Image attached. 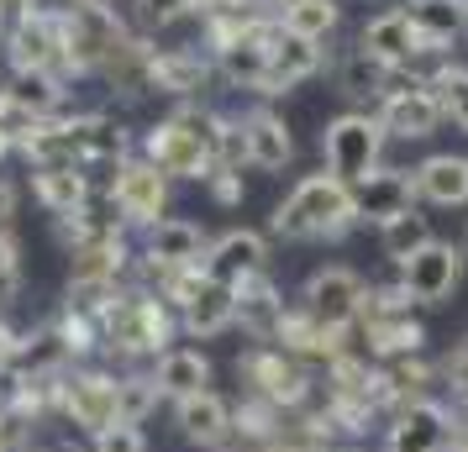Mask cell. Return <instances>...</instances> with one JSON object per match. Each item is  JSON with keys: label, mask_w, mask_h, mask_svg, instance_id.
<instances>
[{"label": "cell", "mask_w": 468, "mask_h": 452, "mask_svg": "<svg viewBox=\"0 0 468 452\" xmlns=\"http://www.w3.org/2000/svg\"><path fill=\"white\" fill-rule=\"evenodd\" d=\"M169 179L153 169L143 152H132L127 163L116 169V179H111V200H116V211H122V221H127V232H148V226H158L164 215H169Z\"/></svg>", "instance_id": "obj_12"}, {"label": "cell", "mask_w": 468, "mask_h": 452, "mask_svg": "<svg viewBox=\"0 0 468 452\" xmlns=\"http://www.w3.org/2000/svg\"><path fill=\"white\" fill-rule=\"evenodd\" d=\"M384 127L374 110H342V116H332L326 121V131H321V158H326V173H337L342 184H353L358 190L363 179L374 169H384Z\"/></svg>", "instance_id": "obj_7"}, {"label": "cell", "mask_w": 468, "mask_h": 452, "mask_svg": "<svg viewBox=\"0 0 468 452\" xmlns=\"http://www.w3.org/2000/svg\"><path fill=\"white\" fill-rule=\"evenodd\" d=\"M27 452H53V447H27Z\"/></svg>", "instance_id": "obj_50"}, {"label": "cell", "mask_w": 468, "mask_h": 452, "mask_svg": "<svg viewBox=\"0 0 468 452\" xmlns=\"http://www.w3.org/2000/svg\"><path fill=\"white\" fill-rule=\"evenodd\" d=\"M400 11L410 16V26L421 32L426 53H431L437 64L452 58V47L468 37V0H405Z\"/></svg>", "instance_id": "obj_22"}, {"label": "cell", "mask_w": 468, "mask_h": 452, "mask_svg": "<svg viewBox=\"0 0 468 452\" xmlns=\"http://www.w3.org/2000/svg\"><path fill=\"white\" fill-rule=\"evenodd\" d=\"M426 79H431L437 100H442V116L452 121V127L468 131V64H452V58H442V64L426 68Z\"/></svg>", "instance_id": "obj_35"}, {"label": "cell", "mask_w": 468, "mask_h": 452, "mask_svg": "<svg viewBox=\"0 0 468 452\" xmlns=\"http://www.w3.org/2000/svg\"><path fill=\"white\" fill-rule=\"evenodd\" d=\"M410 179H416V200L421 205H437V211L468 205V158L463 152H431V158H421L410 169Z\"/></svg>", "instance_id": "obj_24"}, {"label": "cell", "mask_w": 468, "mask_h": 452, "mask_svg": "<svg viewBox=\"0 0 468 452\" xmlns=\"http://www.w3.org/2000/svg\"><path fill=\"white\" fill-rule=\"evenodd\" d=\"M342 22V5L337 0H300L290 11H279V26L295 32V37H311V43H326Z\"/></svg>", "instance_id": "obj_34"}, {"label": "cell", "mask_w": 468, "mask_h": 452, "mask_svg": "<svg viewBox=\"0 0 468 452\" xmlns=\"http://www.w3.org/2000/svg\"><path fill=\"white\" fill-rule=\"evenodd\" d=\"M358 47L368 53V58H379V64H389V68H421L431 53H426V43H421V32L410 26V16H405L400 5H389V11H379L374 22H363V32H358ZM437 64V58H431Z\"/></svg>", "instance_id": "obj_19"}, {"label": "cell", "mask_w": 468, "mask_h": 452, "mask_svg": "<svg viewBox=\"0 0 468 452\" xmlns=\"http://www.w3.org/2000/svg\"><path fill=\"white\" fill-rule=\"evenodd\" d=\"M237 326V284H221L206 274V284L190 295V305L179 310V331L185 337H221Z\"/></svg>", "instance_id": "obj_26"}, {"label": "cell", "mask_w": 468, "mask_h": 452, "mask_svg": "<svg viewBox=\"0 0 468 452\" xmlns=\"http://www.w3.org/2000/svg\"><path fill=\"white\" fill-rule=\"evenodd\" d=\"M206 190H211L216 205H242L248 184H242V173H211V179H206Z\"/></svg>", "instance_id": "obj_42"}, {"label": "cell", "mask_w": 468, "mask_h": 452, "mask_svg": "<svg viewBox=\"0 0 468 452\" xmlns=\"http://www.w3.org/2000/svg\"><path fill=\"white\" fill-rule=\"evenodd\" d=\"M37 11H43V0H0V37H5L16 22L37 16Z\"/></svg>", "instance_id": "obj_44"}, {"label": "cell", "mask_w": 468, "mask_h": 452, "mask_svg": "<svg viewBox=\"0 0 468 452\" xmlns=\"http://www.w3.org/2000/svg\"><path fill=\"white\" fill-rule=\"evenodd\" d=\"M253 0H195V16L200 22H216V16H232V11H248Z\"/></svg>", "instance_id": "obj_45"}, {"label": "cell", "mask_w": 468, "mask_h": 452, "mask_svg": "<svg viewBox=\"0 0 468 452\" xmlns=\"http://www.w3.org/2000/svg\"><path fill=\"white\" fill-rule=\"evenodd\" d=\"M242 169H253V163H248L242 116H227V110H221V127H216V169L211 173H242Z\"/></svg>", "instance_id": "obj_36"}, {"label": "cell", "mask_w": 468, "mask_h": 452, "mask_svg": "<svg viewBox=\"0 0 468 452\" xmlns=\"http://www.w3.org/2000/svg\"><path fill=\"white\" fill-rule=\"evenodd\" d=\"M332 452H368V447H332Z\"/></svg>", "instance_id": "obj_49"}, {"label": "cell", "mask_w": 468, "mask_h": 452, "mask_svg": "<svg viewBox=\"0 0 468 452\" xmlns=\"http://www.w3.org/2000/svg\"><path fill=\"white\" fill-rule=\"evenodd\" d=\"M274 26L279 16H269V11H253L248 22L237 26L227 43L211 53L216 64V79L232 89H263V74H269V43H274Z\"/></svg>", "instance_id": "obj_11"}, {"label": "cell", "mask_w": 468, "mask_h": 452, "mask_svg": "<svg viewBox=\"0 0 468 452\" xmlns=\"http://www.w3.org/2000/svg\"><path fill=\"white\" fill-rule=\"evenodd\" d=\"M452 452H468V410H458V405H452Z\"/></svg>", "instance_id": "obj_46"}, {"label": "cell", "mask_w": 468, "mask_h": 452, "mask_svg": "<svg viewBox=\"0 0 468 452\" xmlns=\"http://www.w3.org/2000/svg\"><path fill=\"white\" fill-rule=\"evenodd\" d=\"M400 74H405V68L379 64V58H368L363 47H347V53L337 58V89L347 95V100H358V110H374V106H379Z\"/></svg>", "instance_id": "obj_29"}, {"label": "cell", "mask_w": 468, "mask_h": 452, "mask_svg": "<svg viewBox=\"0 0 468 452\" xmlns=\"http://www.w3.org/2000/svg\"><path fill=\"white\" fill-rule=\"evenodd\" d=\"M58 421H69L74 431H85V442L95 431L127 421V415H122V368H90V363L69 368Z\"/></svg>", "instance_id": "obj_8"}, {"label": "cell", "mask_w": 468, "mask_h": 452, "mask_svg": "<svg viewBox=\"0 0 468 452\" xmlns=\"http://www.w3.org/2000/svg\"><path fill=\"white\" fill-rule=\"evenodd\" d=\"M158 384H153V373H137V368H122V415H127L132 426H143L153 410H158Z\"/></svg>", "instance_id": "obj_37"}, {"label": "cell", "mask_w": 468, "mask_h": 452, "mask_svg": "<svg viewBox=\"0 0 468 452\" xmlns=\"http://www.w3.org/2000/svg\"><path fill=\"white\" fill-rule=\"evenodd\" d=\"M363 289H368V284H363L358 268L326 263V268H316L311 279L300 284V305H305L321 326L353 331V321H358V310H363Z\"/></svg>", "instance_id": "obj_14"}, {"label": "cell", "mask_w": 468, "mask_h": 452, "mask_svg": "<svg viewBox=\"0 0 468 452\" xmlns=\"http://www.w3.org/2000/svg\"><path fill=\"white\" fill-rule=\"evenodd\" d=\"M442 379H447V389H452V405L468 410V331L458 337V347L442 358Z\"/></svg>", "instance_id": "obj_40"}, {"label": "cell", "mask_w": 468, "mask_h": 452, "mask_svg": "<svg viewBox=\"0 0 468 452\" xmlns=\"http://www.w3.org/2000/svg\"><path fill=\"white\" fill-rule=\"evenodd\" d=\"M211 85H216V64L200 43L153 53V95H169L174 106H195V100H206Z\"/></svg>", "instance_id": "obj_16"}, {"label": "cell", "mask_w": 468, "mask_h": 452, "mask_svg": "<svg viewBox=\"0 0 468 452\" xmlns=\"http://www.w3.org/2000/svg\"><path fill=\"white\" fill-rule=\"evenodd\" d=\"M206 274L221 284H248L253 274H269V237L253 232V226H232V232L211 237Z\"/></svg>", "instance_id": "obj_21"}, {"label": "cell", "mask_w": 468, "mask_h": 452, "mask_svg": "<svg viewBox=\"0 0 468 452\" xmlns=\"http://www.w3.org/2000/svg\"><path fill=\"white\" fill-rule=\"evenodd\" d=\"M169 347H179V310L143 284L116 289V300L101 310V352L116 358L122 368H132V363H158Z\"/></svg>", "instance_id": "obj_1"}, {"label": "cell", "mask_w": 468, "mask_h": 452, "mask_svg": "<svg viewBox=\"0 0 468 452\" xmlns=\"http://www.w3.org/2000/svg\"><path fill=\"white\" fill-rule=\"evenodd\" d=\"M463 253H468V232H463Z\"/></svg>", "instance_id": "obj_51"}, {"label": "cell", "mask_w": 468, "mask_h": 452, "mask_svg": "<svg viewBox=\"0 0 468 452\" xmlns=\"http://www.w3.org/2000/svg\"><path fill=\"white\" fill-rule=\"evenodd\" d=\"M410 205H421L416 200V179H410V169H374L368 179L358 184V215H363V226L374 221V226H384L389 215H400L410 211Z\"/></svg>", "instance_id": "obj_27"}, {"label": "cell", "mask_w": 468, "mask_h": 452, "mask_svg": "<svg viewBox=\"0 0 468 452\" xmlns=\"http://www.w3.org/2000/svg\"><path fill=\"white\" fill-rule=\"evenodd\" d=\"M148 373H153V384H158V394L174 400V405H179V400H190V394H206V389H211V358H206L200 347H185V342L169 347Z\"/></svg>", "instance_id": "obj_28"}, {"label": "cell", "mask_w": 468, "mask_h": 452, "mask_svg": "<svg viewBox=\"0 0 468 452\" xmlns=\"http://www.w3.org/2000/svg\"><path fill=\"white\" fill-rule=\"evenodd\" d=\"M206 253H211L206 226L185 215H164L158 226L143 232V247H137V258L148 268H206Z\"/></svg>", "instance_id": "obj_18"}, {"label": "cell", "mask_w": 468, "mask_h": 452, "mask_svg": "<svg viewBox=\"0 0 468 452\" xmlns=\"http://www.w3.org/2000/svg\"><path fill=\"white\" fill-rule=\"evenodd\" d=\"M90 452H148V436H143V426H132V421H116V426L90 436Z\"/></svg>", "instance_id": "obj_39"}, {"label": "cell", "mask_w": 468, "mask_h": 452, "mask_svg": "<svg viewBox=\"0 0 468 452\" xmlns=\"http://www.w3.org/2000/svg\"><path fill=\"white\" fill-rule=\"evenodd\" d=\"M321 68H326V47L311 43V37H295V32H284L274 26V43H269V74H263V100H274V95H290L300 89L305 79H316Z\"/></svg>", "instance_id": "obj_20"}, {"label": "cell", "mask_w": 468, "mask_h": 452, "mask_svg": "<svg viewBox=\"0 0 468 452\" xmlns=\"http://www.w3.org/2000/svg\"><path fill=\"white\" fill-rule=\"evenodd\" d=\"M5 152H16V142H11V131L0 127V158H5Z\"/></svg>", "instance_id": "obj_48"}, {"label": "cell", "mask_w": 468, "mask_h": 452, "mask_svg": "<svg viewBox=\"0 0 468 452\" xmlns=\"http://www.w3.org/2000/svg\"><path fill=\"white\" fill-rule=\"evenodd\" d=\"M258 11H269V16H279V11H290V5H300V0H253Z\"/></svg>", "instance_id": "obj_47"}, {"label": "cell", "mask_w": 468, "mask_h": 452, "mask_svg": "<svg viewBox=\"0 0 468 452\" xmlns=\"http://www.w3.org/2000/svg\"><path fill=\"white\" fill-rule=\"evenodd\" d=\"M237 384L253 400H269L284 415H300L321 400V368L300 363L295 352H284L274 342H253L237 358Z\"/></svg>", "instance_id": "obj_5"}, {"label": "cell", "mask_w": 468, "mask_h": 452, "mask_svg": "<svg viewBox=\"0 0 468 452\" xmlns=\"http://www.w3.org/2000/svg\"><path fill=\"white\" fill-rule=\"evenodd\" d=\"M0 89H5L32 121H53V116L69 110V79H58V74H11Z\"/></svg>", "instance_id": "obj_32"}, {"label": "cell", "mask_w": 468, "mask_h": 452, "mask_svg": "<svg viewBox=\"0 0 468 452\" xmlns=\"http://www.w3.org/2000/svg\"><path fill=\"white\" fill-rule=\"evenodd\" d=\"M90 190H95V184L85 179V169H32V200L43 205V215L53 226L80 211L90 200Z\"/></svg>", "instance_id": "obj_31"}, {"label": "cell", "mask_w": 468, "mask_h": 452, "mask_svg": "<svg viewBox=\"0 0 468 452\" xmlns=\"http://www.w3.org/2000/svg\"><path fill=\"white\" fill-rule=\"evenodd\" d=\"M64 53H69V79H101V68L116 47L132 37L127 16L116 11V0H80L64 16Z\"/></svg>", "instance_id": "obj_6"}, {"label": "cell", "mask_w": 468, "mask_h": 452, "mask_svg": "<svg viewBox=\"0 0 468 452\" xmlns=\"http://www.w3.org/2000/svg\"><path fill=\"white\" fill-rule=\"evenodd\" d=\"M395 279H400V289H405L416 305H421V310H437V305H447L458 289H463V279H468V253H463V242L431 237L421 253H416V258H405L400 268H395Z\"/></svg>", "instance_id": "obj_9"}, {"label": "cell", "mask_w": 468, "mask_h": 452, "mask_svg": "<svg viewBox=\"0 0 468 452\" xmlns=\"http://www.w3.org/2000/svg\"><path fill=\"white\" fill-rule=\"evenodd\" d=\"M16 205H22V190L11 173H0V232H16Z\"/></svg>", "instance_id": "obj_43"}, {"label": "cell", "mask_w": 468, "mask_h": 452, "mask_svg": "<svg viewBox=\"0 0 468 452\" xmlns=\"http://www.w3.org/2000/svg\"><path fill=\"white\" fill-rule=\"evenodd\" d=\"M374 116H379L384 137H400V142L437 137V127L447 121L442 100H437V89H431V79H426V68H405L400 79L389 85V95L374 106Z\"/></svg>", "instance_id": "obj_10"}, {"label": "cell", "mask_w": 468, "mask_h": 452, "mask_svg": "<svg viewBox=\"0 0 468 452\" xmlns=\"http://www.w3.org/2000/svg\"><path fill=\"white\" fill-rule=\"evenodd\" d=\"M379 452H384V447H379Z\"/></svg>", "instance_id": "obj_52"}, {"label": "cell", "mask_w": 468, "mask_h": 452, "mask_svg": "<svg viewBox=\"0 0 468 452\" xmlns=\"http://www.w3.org/2000/svg\"><path fill=\"white\" fill-rule=\"evenodd\" d=\"M242 131H248V163L258 173H279L290 169V158H295V137L284 127V116L274 106H253L242 110Z\"/></svg>", "instance_id": "obj_23"}, {"label": "cell", "mask_w": 468, "mask_h": 452, "mask_svg": "<svg viewBox=\"0 0 468 452\" xmlns=\"http://www.w3.org/2000/svg\"><path fill=\"white\" fill-rule=\"evenodd\" d=\"M32 447V426L16 421L11 410H0V452H27Z\"/></svg>", "instance_id": "obj_41"}, {"label": "cell", "mask_w": 468, "mask_h": 452, "mask_svg": "<svg viewBox=\"0 0 468 452\" xmlns=\"http://www.w3.org/2000/svg\"><path fill=\"white\" fill-rule=\"evenodd\" d=\"M431 237H437V232H431V215H426L421 205H410V211L389 215V221L379 226V253L395 263V268H400V263L416 258V253H421Z\"/></svg>", "instance_id": "obj_33"}, {"label": "cell", "mask_w": 468, "mask_h": 452, "mask_svg": "<svg viewBox=\"0 0 468 452\" xmlns=\"http://www.w3.org/2000/svg\"><path fill=\"white\" fill-rule=\"evenodd\" d=\"M284 310H290V300H284V289L274 284V274H253L248 284H237V326L253 342H274Z\"/></svg>", "instance_id": "obj_25"}, {"label": "cell", "mask_w": 468, "mask_h": 452, "mask_svg": "<svg viewBox=\"0 0 468 452\" xmlns=\"http://www.w3.org/2000/svg\"><path fill=\"white\" fill-rule=\"evenodd\" d=\"M358 190L342 184L337 173H305L295 190L284 194L269 215V237L279 242H342L347 232H358Z\"/></svg>", "instance_id": "obj_2"}, {"label": "cell", "mask_w": 468, "mask_h": 452, "mask_svg": "<svg viewBox=\"0 0 468 452\" xmlns=\"http://www.w3.org/2000/svg\"><path fill=\"white\" fill-rule=\"evenodd\" d=\"M216 127H221V110H211L206 100L195 106H174L164 121H153L143 131L137 152L148 158L164 179H211L216 169Z\"/></svg>", "instance_id": "obj_3"}, {"label": "cell", "mask_w": 468, "mask_h": 452, "mask_svg": "<svg viewBox=\"0 0 468 452\" xmlns=\"http://www.w3.org/2000/svg\"><path fill=\"white\" fill-rule=\"evenodd\" d=\"M132 16L143 32H169L174 22L195 16V0H132Z\"/></svg>", "instance_id": "obj_38"}, {"label": "cell", "mask_w": 468, "mask_h": 452, "mask_svg": "<svg viewBox=\"0 0 468 452\" xmlns=\"http://www.w3.org/2000/svg\"><path fill=\"white\" fill-rule=\"evenodd\" d=\"M153 53H158V47H153L143 32H132L127 43L106 58L101 79H106L122 100H148V95H153Z\"/></svg>", "instance_id": "obj_30"}, {"label": "cell", "mask_w": 468, "mask_h": 452, "mask_svg": "<svg viewBox=\"0 0 468 452\" xmlns=\"http://www.w3.org/2000/svg\"><path fill=\"white\" fill-rule=\"evenodd\" d=\"M174 426L179 436L200 452H232L237 447V415H232V400L227 394H190V400H179L174 405Z\"/></svg>", "instance_id": "obj_17"}, {"label": "cell", "mask_w": 468, "mask_h": 452, "mask_svg": "<svg viewBox=\"0 0 468 452\" xmlns=\"http://www.w3.org/2000/svg\"><path fill=\"white\" fill-rule=\"evenodd\" d=\"M353 347L368 352V358H410V352H426V321L421 305L400 289V279H384L363 289V310L353 321Z\"/></svg>", "instance_id": "obj_4"}, {"label": "cell", "mask_w": 468, "mask_h": 452, "mask_svg": "<svg viewBox=\"0 0 468 452\" xmlns=\"http://www.w3.org/2000/svg\"><path fill=\"white\" fill-rule=\"evenodd\" d=\"M384 452H452V405L442 394L400 405L384 426Z\"/></svg>", "instance_id": "obj_15"}, {"label": "cell", "mask_w": 468, "mask_h": 452, "mask_svg": "<svg viewBox=\"0 0 468 452\" xmlns=\"http://www.w3.org/2000/svg\"><path fill=\"white\" fill-rule=\"evenodd\" d=\"M0 47H5V64H11V74H58V79H69L64 26H58V16H53V11H37V16L16 22L5 37H0Z\"/></svg>", "instance_id": "obj_13"}]
</instances>
